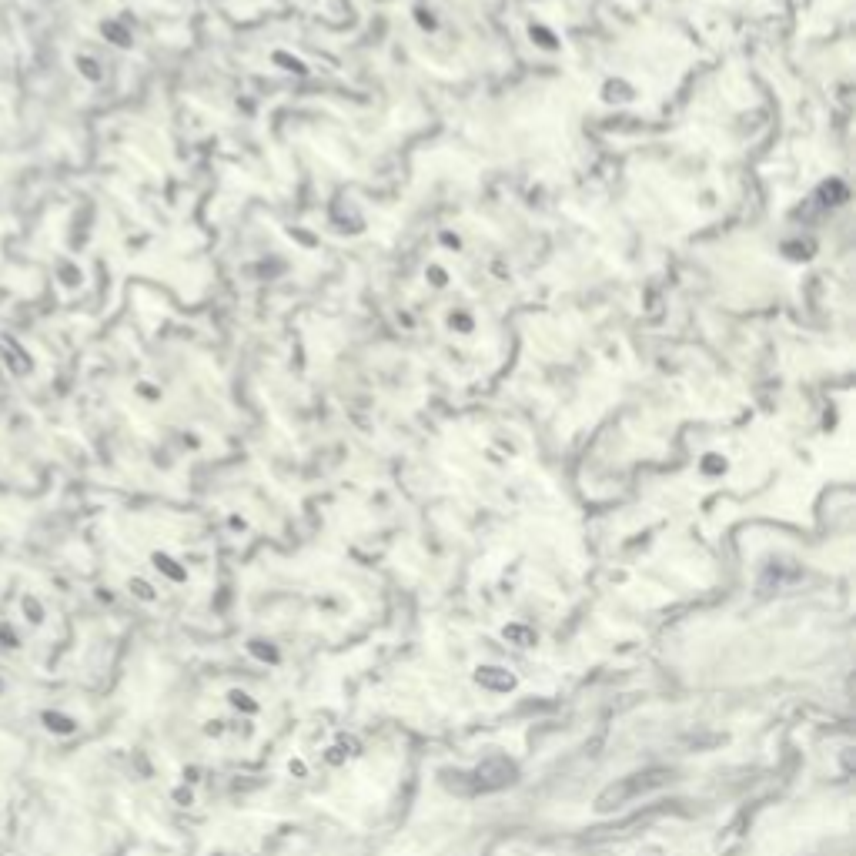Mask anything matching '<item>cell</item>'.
<instances>
[{"mask_svg":"<svg viewBox=\"0 0 856 856\" xmlns=\"http://www.w3.org/2000/svg\"><path fill=\"white\" fill-rule=\"evenodd\" d=\"M663 783V776H656V780H629V783H622V786H612V790L602 796L599 800V810H612V806H619L622 800H626V796H632V793H646L649 786H659Z\"/></svg>","mask_w":856,"mask_h":856,"instance_id":"obj_1","label":"cell"}]
</instances>
